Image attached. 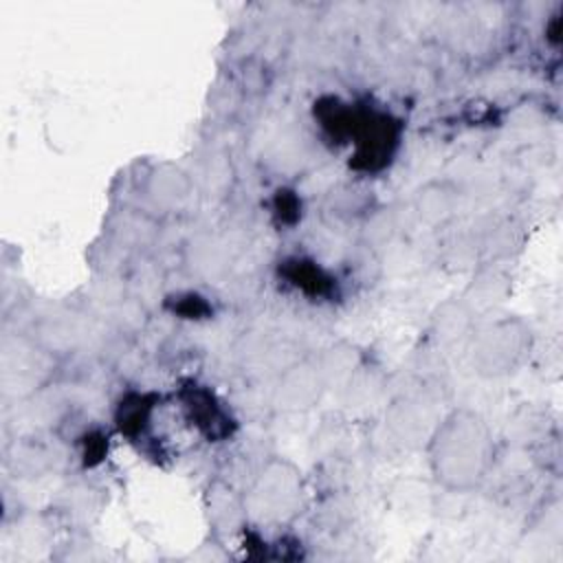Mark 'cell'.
<instances>
[{"label": "cell", "mask_w": 563, "mask_h": 563, "mask_svg": "<svg viewBox=\"0 0 563 563\" xmlns=\"http://www.w3.org/2000/svg\"><path fill=\"white\" fill-rule=\"evenodd\" d=\"M424 457L429 475L440 488L464 495L488 479L497 460V440L479 411L455 407L431 429Z\"/></svg>", "instance_id": "6da1fadb"}, {"label": "cell", "mask_w": 563, "mask_h": 563, "mask_svg": "<svg viewBox=\"0 0 563 563\" xmlns=\"http://www.w3.org/2000/svg\"><path fill=\"white\" fill-rule=\"evenodd\" d=\"M466 336L468 365L486 380L506 378L519 372L530 358L534 345L530 323L517 314H501L482 321Z\"/></svg>", "instance_id": "7a4b0ae2"}, {"label": "cell", "mask_w": 563, "mask_h": 563, "mask_svg": "<svg viewBox=\"0 0 563 563\" xmlns=\"http://www.w3.org/2000/svg\"><path fill=\"white\" fill-rule=\"evenodd\" d=\"M150 413H152V402H147V398L141 394H134L121 400L117 420L123 433L134 435V433H141L143 427L150 422Z\"/></svg>", "instance_id": "30bf717a"}, {"label": "cell", "mask_w": 563, "mask_h": 563, "mask_svg": "<svg viewBox=\"0 0 563 563\" xmlns=\"http://www.w3.org/2000/svg\"><path fill=\"white\" fill-rule=\"evenodd\" d=\"M183 407L189 420L209 438L222 440L231 433V418L213 391L200 385H191L183 394Z\"/></svg>", "instance_id": "52a82bcc"}, {"label": "cell", "mask_w": 563, "mask_h": 563, "mask_svg": "<svg viewBox=\"0 0 563 563\" xmlns=\"http://www.w3.org/2000/svg\"><path fill=\"white\" fill-rule=\"evenodd\" d=\"M325 391V369L319 363H297L277 385V402L282 409L301 411L319 402Z\"/></svg>", "instance_id": "8992f818"}, {"label": "cell", "mask_w": 563, "mask_h": 563, "mask_svg": "<svg viewBox=\"0 0 563 563\" xmlns=\"http://www.w3.org/2000/svg\"><path fill=\"white\" fill-rule=\"evenodd\" d=\"M303 479L288 460H268L244 495V512L260 526H284L303 508Z\"/></svg>", "instance_id": "3957f363"}, {"label": "cell", "mask_w": 563, "mask_h": 563, "mask_svg": "<svg viewBox=\"0 0 563 563\" xmlns=\"http://www.w3.org/2000/svg\"><path fill=\"white\" fill-rule=\"evenodd\" d=\"M457 194L449 183H429L424 185L413 200L416 213L427 224H442L455 211Z\"/></svg>", "instance_id": "ba28073f"}, {"label": "cell", "mask_w": 563, "mask_h": 563, "mask_svg": "<svg viewBox=\"0 0 563 563\" xmlns=\"http://www.w3.org/2000/svg\"><path fill=\"white\" fill-rule=\"evenodd\" d=\"M350 139L354 143L356 167L365 172H376L385 167L387 161L394 156L400 139V128L387 114L356 112Z\"/></svg>", "instance_id": "277c9868"}, {"label": "cell", "mask_w": 563, "mask_h": 563, "mask_svg": "<svg viewBox=\"0 0 563 563\" xmlns=\"http://www.w3.org/2000/svg\"><path fill=\"white\" fill-rule=\"evenodd\" d=\"M284 273L295 288H299L308 295H325L330 288V277L314 262L290 260V262H286Z\"/></svg>", "instance_id": "9c48e42d"}, {"label": "cell", "mask_w": 563, "mask_h": 563, "mask_svg": "<svg viewBox=\"0 0 563 563\" xmlns=\"http://www.w3.org/2000/svg\"><path fill=\"white\" fill-rule=\"evenodd\" d=\"M194 191L191 176L172 161L152 165L143 178V196L161 211L180 209Z\"/></svg>", "instance_id": "5b68a950"}]
</instances>
